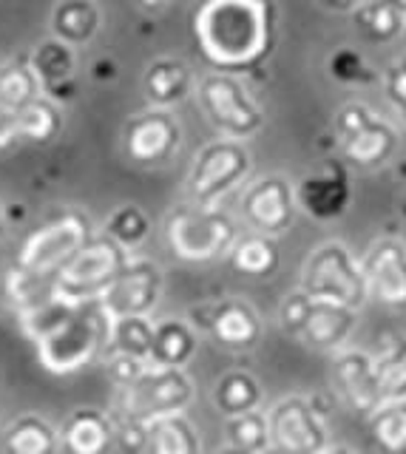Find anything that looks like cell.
<instances>
[{
	"label": "cell",
	"mask_w": 406,
	"mask_h": 454,
	"mask_svg": "<svg viewBox=\"0 0 406 454\" xmlns=\"http://www.w3.org/2000/svg\"><path fill=\"white\" fill-rule=\"evenodd\" d=\"M23 330L37 344V358L54 375H72L97 358L105 349L111 318L100 307L66 304L60 298L20 316Z\"/></svg>",
	"instance_id": "cell-1"
},
{
	"label": "cell",
	"mask_w": 406,
	"mask_h": 454,
	"mask_svg": "<svg viewBox=\"0 0 406 454\" xmlns=\"http://www.w3.org/2000/svg\"><path fill=\"white\" fill-rule=\"evenodd\" d=\"M193 35L207 63L222 71L256 66L270 49V0H205L193 14Z\"/></svg>",
	"instance_id": "cell-2"
},
{
	"label": "cell",
	"mask_w": 406,
	"mask_h": 454,
	"mask_svg": "<svg viewBox=\"0 0 406 454\" xmlns=\"http://www.w3.org/2000/svg\"><path fill=\"white\" fill-rule=\"evenodd\" d=\"M299 290L316 301H332L349 309H361L370 301L363 267L341 241H324L307 255Z\"/></svg>",
	"instance_id": "cell-3"
},
{
	"label": "cell",
	"mask_w": 406,
	"mask_h": 454,
	"mask_svg": "<svg viewBox=\"0 0 406 454\" xmlns=\"http://www.w3.org/2000/svg\"><path fill=\"white\" fill-rule=\"evenodd\" d=\"M165 239L182 262H214L230 255L239 227L219 207H179L165 219Z\"/></svg>",
	"instance_id": "cell-4"
},
{
	"label": "cell",
	"mask_w": 406,
	"mask_h": 454,
	"mask_svg": "<svg viewBox=\"0 0 406 454\" xmlns=\"http://www.w3.org/2000/svg\"><path fill=\"white\" fill-rule=\"evenodd\" d=\"M129 255L108 236H94L86 247L68 259L54 276V295L66 304H91L100 301Z\"/></svg>",
	"instance_id": "cell-5"
},
{
	"label": "cell",
	"mask_w": 406,
	"mask_h": 454,
	"mask_svg": "<svg viewBox=\"0 0 406 454\" xmlns=\"http://www.w3.org/2000/svg\"><path fill=\"white\" fill-rule=\"evenodd\" d=\"M278 321H282L285 333L299 338L304 347L339 352L353 338V330L358 324V309H349L332 301H316V298L299 290L282 301Z\"/></svg>",
	"instance_id": "cell-6"
},
{
	"label": "cell",
	"mask_w": 406,
	"mask_h": 454,
	"mask_svg": "<svg viewBox=\"0 0 406 454\" xmlns=\"http://www.w3.org/2000/svg\"><path fill=\"white\" fill-rule=\"evenodd\" d=\"M91 239H94V231L86 213L63 210L26 236L23 247L18 253V267L32 276L54 278L58 270L72 259L74 253L86 247Z\"/></svg>",
	"instance_id": "cell-7"
},
{
	"label": "cell",
	"mask_w": 406,
	"mask_h": 454,
	"mask_svg": "<svg viewBox=\"0 0 406 454\" xmlns=\"http://www.w3.org/2000/svg\"><path fill=\"white\" fill-rule=\"evenodd\" d=\"M193 401V380L185 369H165V366H148L137 380L120 392L122 415L134 426H145L168 418L182 415Z\"/></svg>",
	"instance_id": "cell-8"
},
{
	"label": "cell",
	"mask_w": 406,
	"mask_h": 454,
	"mask_svg": "<svg viewBox=\"0 0 406 454\" xmlns=\"http://www.w3.org/2000/svg\"><path fill=\"white\" fill-rule=\"evenodd\" d=\"M250 151L239 139H216L193 156L188 174V193L196 207H219L228 193H233L250 176Z\"/></svg>",
	"instance_id": "cell-9"
},
{
	"label": "cell",
	"mask_w": 406,
	"mask_h": 454,
	"mask_svg": "<svg viewBox=\"0 0 406 454\" xmlns=\"http://www.w3.org/2000/svg\"><path fill=\"white\" fill-rule=\"evenodd\" d=\"M199 106L207 122L225 139H247L264 128V114L245 85L228 71H214L199 80Z\"/></svg>",
	"instance_id": "cell-10"
},
{
	"label": "cell",
	"mask_w": 406,
	"mask_h": 454,
	"mask_svg": "<svg viewBox=\"0 0 406 454\" xmlns=\"http://www.w3.org/2000/svg\"><path fill=\"white\" fill-rule=\"evenodd\" d=\"M335 139L344 153V160L355 168H378L392 160L398 151L395 125L367 106V103H347L335 114Z\"/></svg>",
	"instance_id": "cell-11"
},
{
	"label": "cell",
	"mask_w": 406,
	"mask_h": 454,
	"mask_svg": "<svg viewBox=\"0 0 406 454\" xmlns=\"http://www.w3.org/2000/svg\"><path fill=\"white\" fill-rule=\"evenodd\" d=\"M270 451L276 454H324L330 449V426L310 397L287 395L268 409Z\"/></svg>",
	"instance_id": "cell-12"
},
{
	"label": "cell",
	"mask_w": 406,
	"mask_h": 454,
	"mask_svg": "<svg viewBox=\"0 0 406 454\" xmlns=\"http://www.w3.org/2000/svg\"><path fill=\"white\" fill-rule=\"evenodd\" d=\"M162 267L143 255H129V262L120 270L117 281L100 298V307L108 312V318H129V316H151L153 307L162 298Z\"/></svg>",
	"instance_id": "cell-13"
},
{
	"label": "cell",
	"mask_w": 406,
	"mask_h": 454,
	"mask_svg": "<svg viewBox=\"0 0 406 454\" xmlns=\"http://www.w3.org/2000/svg\"><path fill=\"white\" fill-rule=\"evenodd\" d=\"M332 387L339 392L347 409H353L361 418H372L384 401L381 375L372 352L344 347L332 358Z\"/></svg>",
	"instance_id": "cell-14"
},
{
	"label": "cell",
	"mask_w": 406,
	"mask_h": 454,
	"mask_svg": "<svg viewBox=\"0 0 406 454\" xmlns=\"http://www.w3.org/2000/svg\"><path fill=\"white\" fill-rule=\"evenodd\" d=\"M296 188L285 176H262L242 196V216L262 236H282L296 219Z\"/></svg>",
	"instance_id": "cell-15"
},
{
	"label": "cell",
	"mask_w": 406,
	"mask_h": 454,
	"mask_svg": "<svg viewBox=\"0 0 406 454\" xmlns=\"http://www.w3.org/2000/svg\"><path fill=\"white\" fill-rule=\"evenodd\" d=\"M367 293L372 301L403 309L406 307V241L384 236L370 245L361 259Z\"/></svg>",
	"instance_id": "cell-16"
},
{
	"label": "cell",
	"mask_w": 406,
	"mask_h": 454,
	"mask_svg": "<svg viewBox=\"0 0 406 454\" xmlns=\"http://www.w3.org/2000/svg\"><path fill=\"white\" fill-rule=\"evenodd\" d=\"M196 330L211 333L222 347L228 349H256L264 335L259 312L242 298H225V301L207 304L191 312Z\"/></svg>",
	"instance_id": "cell-17"
},
{
	"label": "cell",
	"mask_w": 406,
	"mask_h": 454,
	"mask_svg": "<svg viewBox=\"0 0 406 454\" xmlns=\"http://www.w3.org/2000/svg\"><path fill=\"white\" fill-rule=\"evenodd\" d=\"M182 128L171 117V111L165 108H151L137 114L134 120L125 125V153L137 165H162L168 162L179 148Z\"/></svg>",
	"instance_id": "cell-18"
},
{
	"label": "cell",
	"mask_w": 406,
	"mask_h": 454,
	"mask_svg": "<svg viewBox=\"0 0 406 454\" xmlns=\"http://www.w3.org/2000/svg\"><path fill=\"white\" fill-rule=\"evenodd\" d=\"M296 202L313 219H339L349 202V182L341 168H324L321 174L307 176L296 188Z\"/></svg>",
	"instance_id": "cell-19"
},
{
	"label": "cell",
	"mask_w": 406,
	"mask_h": 454,
	"mask_svg": "<svg viewBox=\"0 0 406 454\" xmlns=\"http://www.w3.org/2000/svg\"><path fill=\"white\" fill-rule=\"evenodd\" d=\"M114 446V426L100 409H74L60 429L66 454H108Z\"/></svg>",
	"instance_id": "cell-20"
},
{
	"label": "cell",
	"mask_w": 406,
	"mask_h": 454,
	"mask_svg": "<svg viewBox=\"0 0 406 454\" xmlns=\"http://www.w3.org/2000/svg\"><path fill=\"white\" fill-rule=\"evenodd\" d=\"M199 338H196V326L185 318H165L153 324V352H151V366H165V369H185Z\"/></svg>",
	"instance_id": "cell-21"
},
{
	"label": "cell",
	"mask_w": 406,
	"mask_h": 454,
	"mask_svg": "<svg viewBox=\"0 0 406 454\" xmlns=\"http://www.w3.org/2000/svg\"><path fill=\"white\" fill-rule=\"evenodd\" d=\"M60 432L54 426L29 411L12 420L0 434V454H58Z\"/></svg>",
	"instance_id": "cell-22"
},
{
	"label": "cell",
	"mask_w": 406,
	"mask_h": 454,
	"mask_svg": "<svg viewBox=\"0 0 406 454\" xmlns=\"http://www.w3.org/2000/svg\"><path fill=\"white\" fill-rule=\"evenodd\" d=\"M191 68L182 63V60H174V57H162V60H153L145 71L143 77V89H145V97L153 108H171L176 103L188 97L191 91Z\"/></svg>",
	"instance_id": "cell-23"
},
{
	"label": "cell",
	"mask_w": 406,
	"mask_h": 454,
	"mask_svg": "<svg viewBox=\"0 0 406 454\" xmlns=\"http://www.w3.org/2000/svg\"><path fill=\"white\" fill-rule=\"evenodd\" d=\"M100 28V9L94 0H60L51 12V32L54 40L66 46H86Z\"/></svg>",
	"instance_id": "cell-24"
},
{
	"label": "cell",
	"mask_w": 406,
	"mask_h": 454,
	"mask_svg": "<svg viewBox=\"0 0 406 454\" xmlns=\"http://www.w3.org/2000/svg\"><path fill=\"white\" fill-rule=\"evenodd\" d=\"M105 352H108V358H129V361L151 366L153 321L145 316L114 318L111 321V330H108Z\"/></svg>",
	"instance_id": "cell-25"
},
{
	"label": "cell",
	"mask_w": 406,
	"mask_h": 454,
	"mask_svg": "<svg viewBox=\"0 0 406 454\" xmlns=\"http://www.w3.org/2000/svg\"><path fill=\"white\" fill-rule=\"evenodd\" d=\"M211 401L222 418H239L247 411H256L262 403V387L259 380L245 372V369H230L214 383Z\"/></svg>",
	"instance_id": "cell-26"
},
{
	"label": "cell",
	"mask_w": 406,
	"mask_h": 454,
	"mask_svg": "<svg viewBox=\"0 0 406 454\" xmlns=\"http://www.w3.org/2000/svg\"><path fill=\"white\" fill-rule=\"evenodd\" d=\"M148 454H202V440L196 426L182 415H168L145 426Z\"/></svg>",
	"instance_id": "cell-27"
},
{
	"label": "cell",
	"mask_w": 406,
	"mask_h": 454,
	"mask_svg": "<svg viewBox=\"0 0 406 454\" xmlns=\"http://www.w3.org/2000/svg\"><path fill=\"white\" fill-rule=\"evenodd\" d=\"M40 97H43V82L35 74L32 63L0 66V108L20 114Z\"/></svg>",
	"instance_id": "cell-28"
},
{
	"label": "cell",
	"mask_w": 406,
	"mask_h": 454,
	"mask_svg": "<svg viewBox=\"0 0 406 454\" xmlns=\"http://www.w3.org/2000/svg\"><path fill=\"white\" fill-rule=\"evenodd\" d=\"M355 28L363 40L370 43H389L403 35L406 14H401L395 6H389L386 0H363L353 12Z\"/></svg>",
	"instance_id": "cell-29"
},
{
	"label": "cell",
	"mask_w": 406,
	"mask_h": 454,
	"mask_svg": "<svg viewBox=\"0 0 406 454\" xmlns=\"http://www.w3.org/2000/svg\"><path fill=\"white\" fill-rule=\"evenodd\" d=\"M230 264L239 270L242 276H254V278H264L270 276L278 267V245L270 236H245L236 241V247L230 250Z\"/></svg>",
	"instance_id": "cell-30"
},
{
	"label": "cell",
	"mask_w": 406,
	"mask_h": 454,
	"mask_svg": "<svg viewBox=\"0 0 406 454\" xmlns=\"http://www.w3.org/2000/svg\"><path fill=\"white\" fill-rule=\"evenodd\" d=\"M370 434L381 454H406V401L378 409L370 418Z\"/></svg>",
	"instance_id": "cell-31"
},
{
	"label": "cell",
	"mask_w": 406,
	"mask_h": 454,
	"mask_svg": "<svg viewBox=\"0 0 406 454\" xmlns=\"http://www.w3.org/2000/svg\"><path fill=\"white\" fill-rule=\"evenodd\" d=\"M386 403L406 401V338H392L375 355Z\"/></svg>",
	"instance_id": "cell-32"
},
{
	"label": "cell",
	"mask_w": 406,
	"mask_h": 454,
	"mask_svg": "<svg viewBox=\"0 0 406 454\" xmlns=\"http://www.w3.org/2000/svg\"><path fill=\"white\" fill-rule=\"evenodd\" d=\"M32 68L40 77V82H43V91L58 89V85H63L68 77L74 74V49L51 37L35 51Z\"/></svg>",
	"instance_id": "cell-33"
},
{
	"label": "cell",
	"mask_w": 406,
	"mask_h": 454,
	"mask_svg": "<svg viewBox=\"0 0 406 454\" xmlns=\"http://www.w3.org/2000/svg\"><path fill=\"white\" fill-rule=\"evenodd\" d=\"M151 222L145 216V210L139 205H120L111 216L105 219V231L103 236H108L114 245H120L125 253L137 250L143 241L148 239Z\"/></svg>",
	"instance_id": "cell-34"
},
{
	"label": "cell",
	"mask_w": 406,
	"mask_h": 454,
	"mask_svg": "<svg viewBox=\"0 0 406 454\" xmlns=\"http://www.w3.org/2000/svg\"><path fill=\"white\" fill-rule=\"evenodd\" d=\"M225 434H228V443L233 449L254 451V454L270 451L268 411L256 409V411H247V415H239V418H228L225 420Z\"/></svg>",
	"instance_id": "cell-35"
},
{
	"label": "cell",
	"mask_w": 406,
	"mask_h": 454,
	"mask_svg": "<svg viewBox=\"0 0 406 454\" xmlns=\"http://www.w3.org/2000/svg\"><path fill=\"white\" fill-rule=\"evenodd\" d=\"M60 128H63L60 111L46 97H40L37 103H32L29 108L18 114L20 139H29V142H40V145H46V142H51L54 137L60 134Z\"/></svg>",
	"instance_id": "cell-36"
},
{
	"label": "cell",
	"mask_w": 406,
	"mask_h": 454,
	"mask_svg": "<svg viewBox=\"0 0 406 454\" xmlns=\"http://www.w3.org/2000/svg\"><path fill=\"white\" fill-rule=\"evenodd\" d=\"M381 85H384V94L389 99V106L398 111V117L406 125V57H401V60H392L384 68Z\"/></svg>",
	"instance_id": "cell-37"
},
{
	"label": "cell",
	"mask_w": 406,
	"mask_h": 454,
	"mask_svg": "<svg viewBox=\"0 0 406 454\" xmlns=\"http://www.w3.org/2000/svg\"><path fill=\"white\" fill-rule=\"evenodd\" d=\"M330 68H332V77H339L344 82H367V80H372V68L353 49H344L339 54H332Z\"/></svg>",
	"instance_id": "cell-38"
},
{
	"label": "cell",
	"mask_w": 406,
	"mask_h": 454,
	"mask_svg": "<svg viewBox=\"0 0 406 454\" xmlns=\"http://www.w3.org/2000/svg\"><path fill=\"white\" fill-rule=\"evenodd\" d=\"M15 139H20V131H18V114H12V111H6V108H0V148H9Z\"/></svg>",
	"instance_id": "cell-39"
},
{
	"label": "cell",
	"mask_w": 406,
	"mask_h": 454,
	"mask_svg": "<svg viewBox=\"0 0 406 454\" xmlns=\"http://www.w3.org/2000/svg\"><path fill=\"white\" fill-rule=\"evenodd\" d=\"M316 4L330 9V12H355L363 0H316Z\"/></svg>",
	"instance_id": "cell-40"
},
{
	"label": "cell",
	"mask_w": 406,
	"mask_h": 454,
	"mask_svg": "<svg viewBox=\"0 0 406 454\" xmlns=\"http://www.w3.org/2000/svg\"><path fill=\"white\" fill-rule=\"evenodd\" d=\"M168 4H171V0H137V6H143L145 12H160Z\"/></svg>",
	"instance_id": "cell-41"
},
{
	"label": "cell",
	"mask_w": 406,
	"mask_h": 454,
	"mask_svg": "<svg viewBox=\"0 0 406 454\" xmlns=\"http://www.w3.org/2000/svg\"><path fill=\"white\" fill-rule=\"evenodd\" d=\"M324 454H355L353 449H347V446H330Z\"/></svg>",
	"instance_id": "cell-42"
},
{
	"label": "cell",
	"mask_w": 406,
	"mask_h": 454,
	"mask_svg": "<svg viewBox=\"0 0 406 454\" xmlns=\"http://www.w3.org/2000/svg\"><path fill=\"white\" fill-rule=\"evenodd\" d=\"M386 4H389V6H395L401 14H406V0H386Z\"/></svg>",
	"instance_id": "cell-43"
},
{
	"label": "cell",
	"mask_w": 406,
	"mask_h": 454,
	"mask_svg": "<svg viewBox=\"0 0 406 454\" xmlns=\"http://www.w3.org/2000/svg\"><path fill=\"white\" fill-rule=\"evenodd\" d=\"M219 454H254V451H242V449H233V446H228V449H222Z\"/></svg>",
	"instance_id": "cell-44"
},
{
	"label": "cell",
	"mask_w": 406,
	"mask_h": 454,
	"mask_svg": "<svg viewBox=\"0 0 406 454\" xmlns=\"http://www.w3.org/2000/svg\"><path fill=\"white\" fill-rule=\"evenodd\" d=\"M0 236H4V210H0Z\"/></svg>",
	"instance_id": "cell-45"
},
{
	"label": "cell",
	"mask_w": 406,
	"mask_h": 454,
	"mask_svg": "<svg viewBox=\"0 0 406 454\" xmlns=\"http://www.w3.org/2000/svg\"><path fill=\"white\" fill-rule=\"evenodd\" d=\"M403 37H406V28H403Z\"/></svg>",
	"instance_id": "cell-46"
}]
</instances>
